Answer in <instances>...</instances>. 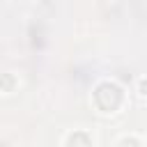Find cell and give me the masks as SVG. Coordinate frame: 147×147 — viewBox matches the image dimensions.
<instances>
[{
    "instance_id": "6da1fadb",
    "label": "cell",
    "mask_w": 147,
    "mask_h": 147,
    "mask_svg": "<svg viewBox=\"0 0 147 147\" xmlns=\"http://www.w3.org/2000/svg\"><path fill=\"white\" fill-rule=\"evenodd\" d=\"M140 90H142V94H147V80H142V83H140Z\"/></svg>"
}]
</instances>
